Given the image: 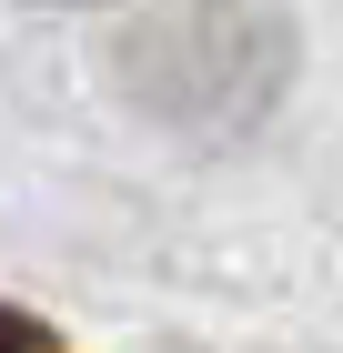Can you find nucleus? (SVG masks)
Masks as SVG:
<instances>
[{
    "label": "nucleus",
    "mask_w": 343,
    "mask_h": 353,
    "mask_svg": "<svg viewBox=\"0 0 343 353\" xmlns=\"http://www.w3.org/2000/svg\"><path fill=\"white\" fill-rule=\"evenodd\" d=\"M293 81V21L273 0H161L121 30V91L192 141H242Z\"/></svg>",
    "instance_id": "obj_1"
},
{
    "label": "nucleus",
    "mask_w": 343,
    "mask_h": 353,
    "mask_svg": "<svg viewBox=\"0 0 343 353\" xmlns=\"http://www.w3.org/2000/svg\"><path fill=\"white\" fill-rule=\"evenodd\" d=\"M0 353H61V333L41 313H21V303H0Z\"/></svg>",
    "instance_id": "obj_2"
}]
</instances>
